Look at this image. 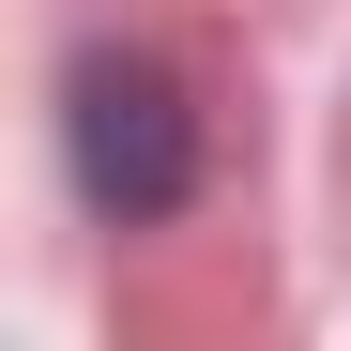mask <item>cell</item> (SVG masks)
Returning <instances> with one entry per match:
<instances>
[{"label":"cell","mask_w":351,"mask_h":351,"mask_svg":"<svg viewBox=\"0 0 351 351\" xmlns=\"http://www.w3.org/2000/svg\"><path fill=\"white\" fill-rule=\"evenodd\" d=\"M62 153H77L92 214H123V229H153V214L199 199V107H184V77H168L153 46H92V62H77Z\"/></svg>","instance_id":"6da1fadb"}]
</instances>
